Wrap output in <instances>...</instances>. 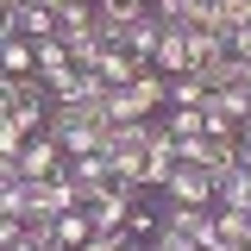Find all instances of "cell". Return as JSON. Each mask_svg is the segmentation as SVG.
I'll return each mask as SVG.
<instances>
[{
    "mask_svg": "<svg viewBox=\"0 0 251 251\" xmlns=\"http://www.w3.org/2000/svg\"><path fill=\"white\" fill-rule=\"evenodd\" d=\"M163 126H170L176 138H195V132H207V120H201V107H170V113H163Z\"/></svg>",
    "mask_w": 251,
    "mask_h": 251,
    "instance_id": "14",
    "label": "cell"
},
{
    "mask_svg": "<svg viewBox=\"0 0 251 251\" xmlns=\"http://www.w3.org/2000/svg\"><path fill=\"white\" fill-rule=\"evenodd\" d=\"M207 88H251V57H239V50H226V57L207 69Z\"/></svg>",
    "mask_w": 251,
    "mask_h": 251,
    "instance_id": "7",
    "label": "cell"
},
{
    "mask_svg": "<svg viewBox=\"0 0 251 251\" xmlns=\"http://www.w3.org/2000/svg\"><path fill=\"white\" fill-rule=\"evenodd\" d=\"M232 50H239V57H251V25L239 31V38H232Z\"/></svg>",
    "mask_w": 251,
    "mask_h": 251,
    "instance_id": "17",
    "label": "cell"
},
{
    "mask_svg": "<svg viewBox=\"0 0 251 251\" xmlns=\"http://www.w3.org/2000/svg\"><path fill=\"white\" fill-rule=\"evenodd\" d=\"M88 239H94V220H88V207H69V214L57 220V245H63V251H82Z\"/></svg>",
    "mask_w": 251,
    "mask_h": 251,
    "instance_id": "9",
    "label": "cell"
},
{
    "mask_svg": "<svg viewBox=\"0 0 251 251\" xmlns=\"http://www.w3.org/2000/svg\"><path fill=\"white\" fill-rule=\"evenodd\" d=\"M239 163H245V170H251V126H245V132H239Z\"/></svg>",
    "mask_w": 251,
    "mask_h": 251,
    "instance_id": "16",
    "label": "cell"
},
{
    "mask_svg": "<svg viewBox=\"0 0 251 251\" xmlns=\"http://www.w3.org/2000/svg\"><path fill=\"white\" fill-rule=\"evenodd\" d=\"M50 82L44 75H6L0 82V113H13V120H25L31 132H50Z\"/></svg>",
    "mask_w": 251,
    "mask_h": 251,
    "instance_id": "1",
    "label": "cell"
},
{
    "mask_svg": "<svg viewBox=\"0 0 251 251\" xmlns=\"http://www.w3.org/2000/svg\"><path fill=\"white\" fill-rule=\"evenodd\" d=\"M157 75H195V57H188V31H176V25H163V44H157V63H151Z\"/></svg>",
    "mask_w": 251,
    "mask_h": 251,
    "instance_id": "5",
    "label": "cell"
},
{
    "mask_svg": "<svg viewBox=\"0 0 251 251\" xmlns=\"http://www.w3.org/2000/svg\"><path fill=\"white\" fill-rule=\"evenodd\" d=\"M82 251H138V245H132L126 232H94V239H88Z\"/></svg>",
    "mask_w": 251,
    "mask_h": 251,
    "instance_id": "15",
    "label": "cell"
},
{
    "mask_svg": "<svg viewBox=\"0 0 251 251\" xmlns=\"http://www.w3.org/2000/svg\"><path fill=\"white\" fill-rule=\"evenodd\" d=\"M220 188H214V170H188V163H176V176H170V188H163V207H214Z\"/></svg>",
    "mask_w": 251,
    "mask_h": 251,
    "instance_id": "3",
    "label": "cell"
},
{
    "mask_svg": "<svg viewBox=\"0 0 251 251\" xmlns=\"http://www.w3.org/2000/svg\"><path fill=\"white\" fill-rule=\"evenodd\" d=\"M157 44H163V19H138V25H132V44H126V50H132V57L138 63H157Z\"/></svg>",
    "mask_w": 251,
    "mask_h": 251,
    "instance_id": "11",
    "label": "cell"
},
{
    "mask_svg": "<svg viewBox=\"0 0 251 251\" xmlns=\"http://www.w3.org/2000/svg\"><path fill=\"white\" fill-rule=\"evenodd\" d=\"M63 182L75 195V207H94V201L113 188V163H107V157H75V163L63 170Z\"/></svg>",
    "mask_w": 251,
    "mask_h": 251,
    "instance_id": "2",
    "label": "cell"
},
{
    "mask_svg": "<svg viewBox=\"0 0 251 251\" xmlns=\"http://www.w3.org/2000/svg\"><path fill=\"white\" fill-rule=\"evenodd\" d=\"M207 82H201V75H176V82H170V107H207Z\"/></svg>",
    "mask_w": 251,
    "mask_h": 251,
    "instance_id": "13",
    "label": "cell"
},
{
    "mask_svg": "<svg viewBox=\"0 0 251 251\" xmlns=\"http://www.w3.org/2000/svg\"><path fill=\"white\" fill-rule=\"evenodd\" d=\"M214 188H220L214 207H245L251 214V170H226V176H214Z\"/></svg>",
    "mask_w": 251,
    "mask_h": 251,
    "instance_id": "10",
    "label": "cell"
},
{
    "mask_svg": "<svg viewBox=\"0 0 251 251\" xmlns=\"http://www.w3.org/2000/svg\"><path fill=\"white\" fill-rule=\"evenodd\" d=\"M157 232H163V214H157L151 201H138V207H132V220H126V239H132V245H151Z\"/></svg>",
    "mask_w": 251,
    "mask_h": 251,
    "instance_id": "12",
    "label": "cell"
},
{
    "mask_svg": "<svg viewBox=\"0 0 251 251\" xmlns=\"http://www.w3.org/2000/svg\"><path fill=\"white\" fill-rule=\"evenodd\" d=\"M63 170H69V151H63L50 132H38L25 151H19V176H25V182H57Z\"/></svg>",
    "mask_w": 251,
    "mask_h": 251,
    "instance_id": "4",
    "label": "cell"
},
{
    "mask_svg": "<svg viewBox=\"0 0 251 251\" xmlns=\"http://www.w3.org/2000/svg\"><path fill=\"white\" fill-rule=\"evenodd\" d=\"M214 220H220V245L226 251H245L251 245V214L245 207H214Z\"/></svg>",
    "mask_w": 251,
    "mask_h": 251,
    "instance_id": "8",
    "label": "cell"
},
{
    "mask_svg": "<svg viewBox=\"0 0 251 251\" xmlns=\"http://www.w3.org/2000/svg\"><path fill=\"white\" fill-rule=\"evenodd\" d=\"M0 69L6 75H38V44L31 38H0Z\"/></svg>",
    "mask_w": 251,
    "mask_h": 251,
    "instance_id": "6",
    "label": "cell"
}]
</instances>
